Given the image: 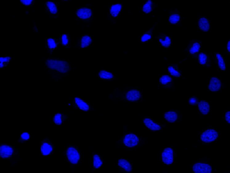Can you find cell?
<instances>
[{"mask_svg": "<svg viewBox=\"0 0 230 173\" xmlns=\"http://www.w3.org/2000/svg\"><path fill=\"white\" fill-rule=\"evenodd\" d=\"M11 57H1L0 58V68H2L4 66L5 63H8L11 60Z\"/></svg>", "mask_w": 230, "mask_h": 173, "instance_id": "f546056e", "label": "cell"}, {"mask_svg": "<svg viewBox=\"0 0 230 173\" xmlns=\"http://www.w3.org/2000/svg\"><path fill=\"white\" fill-rule=\"evenodd\" d=\"M46 64L50 69L58 71L62 73L67 72L69 70V65L64 61L48 60Z\"/></svg>", "mask_w": 230, "mask_h": 173, "instance_id": "6da1fadb", "label": "cell"}, {"mask_svg": "<svg viewBox=\"0 0 230 173\" xmlns=\"http://www.w3.org/2000/svg\"><path fill=\"white\" fill-rule=\"evenodd\" d=\"M140 97V92L136 90H131L127 92L126 95V99L131 102L139 100Z\"/></svg>", "mask_w": 230, "mask_h": 173, "instance_id": "9c48e42d", "label": "cell"}, {"mask_svg": "<svg viewBox=\"0 0 230 173\" xmlns=\"http://www.w3.org/2000/svg\"><path fill=\"white\" fill-rule=\"evenodd\" d=\"M47 6L49 9L50 12L53 14H55L57 13V8L54 3L52 2H48L46 3Z\"/></svg>", "mask_w": 230, "mask_h": 173, "instance_id": "cb8c5ba5", "label": "cell"}, {"mask_svg": "<svg viewBox=\"0 0 230 173\" xmlns=\"http://www.w3.org/2000/svg\"><path fill=\"white\" fill-rule=\"evenodd\" d=\"M52 147L50 144L47 143H44L41 147V151L44 156H47L49 155L52 151Z\"/></svg>", "mask_w": 230, "mask_h": 173, "instance_id": "ac0fdd59", "label": "cell"}, {"mask_svg": "<svg viewBox=\"0 0 230 173\" xmlns=\"http://www.w3.org/2000/svg\"><path fill=\"white\" fill-rule=\"evenodd\" d=\"M162 161L166 165H170L173 162V151L171 148H166L162 153Z\"/></svg>", "mask_w": 230, "mask_h": 173, "instance_id": "8992f818", "label": "cell"}, {"mask_svg": "<svg viewBox=\"0 0 230 173\" xmlns=\"http://www.w3.org/2000/svg\"><path fill=\"white\" fill-rule=\"evenodd\" d=\"M193 171L195 173H211L212 169L208 164L197 163L193 166Z\"/></svg>", "mask_w": 230, "mask_h": 173, "instance_id": "3957f363", "label": "cell"}, {"mask_svg": "<svg viewBox=\"0 0 230 173\" xmlns=\"http://www.w3.org/2000/svg\"><path fill=\"white\" fill-rule=\"evenodd\" d=\"M144 123L145 125L146 126L151 130L152 131H158L161 129V127L159 125L154 123L151 119L149 118H146L144 120Z\"/></svg>", "mask_w": 230, "mask_h": 173, "instance_id": "8fae6325", "label": "cell"}, {"mask_svg": "<svg viewBox=\"0 0 230 173\" xmlns=\"http://www.w3.org/2000/svg\"><path fill=\"white\" fill-rule=\"evenodd\" d=\"M207 57L206 54L201 53L199 55V61L201 65H204L206 64L207 61Z\"/></svg>", "mask_w": 230, "mask_h": 173, "instance_id": "484cf974", "label": "cell"}, {"mask_svg": "<svg viewBox=\"0 0 230 173\" xmlns=\"http://www.w3.org/2000/svg\"><path fill=\"white\" fill-rule=\"evenodd\" d=\"M122 6L121 4H115L111 6L110 9V13L112 16L116 17L121 11Z\"/></svg>", "mask_w": 230, "mask_h": 173, "instance_id": "e0dca14e", "label": "cell"}, {"mask_svg": "<svg viewBox=\"0 0 230 173\" xmlns=\"http://www.w3.org/2000/svg\"><path fill=\"white\" fill-rule=\"evenodd\" d=\"M180 16L178 14L173 15H171L169 18V21L171 23L175 24L180 21Z\"/></svg>", "mask_w": 230, "mask_h": 173, "instance_id": "f1b7e54d", "label": "cell"}, {"mask_svg": "<svg viewBox=\"0 0 230 173\" xmlns=\"http://www.w3.org/2000/svg\"><path fill=\"white\" fill-rule=\"evenodd\" d=\"M171 81H172V78L168 75H164L162 76L159 78V82L162 84H166L168 82H170Z\"/></svg>", "mask_w": 230, "mask_h": 173, "instance_id": "4316f807", "label": "cell"}, {"mask_svg": "<svg viewBox=\"0 0 230 173\" xmlns=\"http://www.w3.org/2000/svg\"><path fill=\"white\" fill-rule=\"evenodd\" d=\"M218 136V133L215 130L209 129L205 131L201 134L200 139L203 142L208 143L216 140Z\"/></svg>", "mask_w": 230, "mask_h": 173, "instance_id": "7a4b0ae2", "label": "cell"}, {"mask_svg": "<svg viewBox=\"0 0 230 173\" xmlns=\"http://www.w3.org/2000/svg\"><path fill=\"white\" fill-rule=\"evenodd\" d=\"M62 38L63 43V45H66V44H67V43H68V41H67V35H63Z\"/></svg>", "mask_w": 230, "mask_h": 173, "instance_id": "74e56055", "label": "cell"}, {"mask_svg": "<svg viewBox=\"0 0 230 173\" xmlns=\"http://www.w3.org/2000/svg\"><path fill=\"white\" fill-rule=\"evenodd\" d=\"M103 165V162L100 160L99 157L97 155H95L94 157V167L96 169L100 167Z\"/></svg>", "mask_w": 230, "mask_h": 173, "instance_id": "7402d4cb", "label": "cell"}, {"mask_svg": "<svg viewBox=\"0 0 230 173\" xmlns=\"http://www.w3.org/2000/svg\"><path fill=\"white\" fill-rule=\"evenodd\" d=\"M225 119L228 123L230 124V111L227 112L225 114Z\"/></svg>", "mask_w": 230, "mask_h": 173, "instance_id": "8d00e7d4", "label": "cell"}, {"mask_svg": "<svg viewBox=\"0 0 230 173\" xmlns=\"http://www.w3.org/2000/svg\"><path fill=\"white\" fill-rule=\"evenodd\" d=\"M21 137L23 140H28L30 137V136L27 133H24L21 135Z\"/></svg>", "mask_w": 230, "mask_h": 173, "instance_id": "d590c367", "label": "cell"}, {"mask_svg": "<svg viewBox=\"0 0 230 173\" xmlns=\"http://www.w3.org/2000/svg\"><path fill=\"white\" fill-rule=\"evenodd\" d=\"M216 57L218 60V65H219V68L222 70H226V65H225L224 61L222 56L220 54H217Z\"/></svg>", "mask_w": 230, "mask_h": 173, "instance_id": "d6986e66", "label": "cell"}, {"mask_svg": "<svg viewBox=\"0 0 230 173\" xmlns=\"http://www.w3.org/2000/svg\"></svg>", "mask_w": 230, "mask_h": 173, "instance_id": "ab89813d", "label": "cell"}, {"mask_svg": "<svg viewBox=\"0 0 230 173\" xmlns=\"http://www.w3.org/2000/svg\"><path fill=\"white\" fill-rule=\"evenodd\" d=\"M68 160L71 163L76 164L80 160V156L79 153L75 148L69 147L67 152Z\"/></svg>", "mask_w": 230, "mask_h": 173, "instance_id": "277c9868", "label": "cell"}, {"mask_svg": "<svg viewBox=\"0 0 230 173\" xmlns=\"http://www.w3.org/2000/svg\"><path fill=\"white\" fill-rule=\"evenodd\" d=\"M164 118L170 123H174L178 119V115L174 112H169L164 114Z\"/></svg>", "mask_w": 230, "mask_h": 173, "instance_id": "9a60e30c", "label": "cell"}, {"mask_svg": "<svg viewBox=\"0 0 230 173\" xmlns=\"http://www.w3.org/2000/svg\"><path fill=\"white\" fill-rule=\"evenodd\" d=\"M221 87V82L219 78L213 77L211 78L208 86V88L212 92H217L220 90Z\"/></svg>", "mask_w": 230, "mask_h": 173, "instance_id": "52a82bcc", "label": "cell"}, {"mask_svg": "<svg viewBox=\"0 0 230 173\" xmlns=\"http://www.w3.org/2000/svg\"><path fill=\"white\" fill-rule=\"evenodd\" d=\"M13 153V150L10 146L2 145L0 147V156L2 158H9L11 157Z\"/></svg>", "mask_w": 230, "mask_h": 173, "instance_id": "ba28073f", "label": "cell"}, {"mask_svg": "<svg viewBox=\"0 0 230 173\" xmlns=\"http://www.w3.org/2000/svg\"><path fill=\"white\" fill-rule=\"evenodd\" d=\"M159 41L161 44H162V46L163 47H165V48H168L171 44V40L168 36H166L165 37V40L164 41H163L161 39H159Z\"/></svg>", "mask_w": 230, "mask_h": 173, "instance_id": "83f0119b", "label": "cell"}, {"mask_svg": "<svg viewBox=\"0 0 230 173\" xmlns=\"http://www.w3.org/2000/svg\"><path fill=\"white\" fill-rule=\"evenodd\" d=\"M77 15L82 19H87L91 17L92 15L91 10L87 8H82L78 10L77 11Z\"/></svg>", "mask_w": 230, "mask_h": 173, "instance_id": "30bf717a", "label": "cell"}, {"mask_svg": "<svg viewBox=\"0 0 230 173\" xmlns=\"http://www.w3.org/2000/svg\"><path fill=\"white\" fill-rule=\"evenodd\" d=\"M227 49H228V52L230 53V40L228 42V45H227Z\"/></svg>", "mask_w": 230, "mask_h": 173, "instance_id": "f35d334b", "label": "cell"}, {"mask_svg": "<svg viewBox=\"0 0 230 173\" xmlns=\"http://www.w3.org/2000/svg\"><path fill=\"white\" fill-rule=\"evenodd\" d=\"M33 0H20L21 2L24 5L28 6L31 4Z\"/></svg>", "mask_w": 230, "mask_h": 173, "instance_id": "e575fe53", "label": "cell"}, {"mask_svg": "<svg viewBox=\"0 0 230 173\" xmlns=\"http://www.w3.org/2000/svg\"><path fill=\"white\" fill-rule=\"evenodd\" d=\"M75 101L77 106L81 110H83L85 112H87L89 110V106H88V104L82 99L78 97H76L75 98Z\"/></svg>", "mask_w": 230, "mask_h": 173, "instance_id": "5bb4252c", "label": "cell"}, {"mask_svg": "<svg viewBox=\"0 0 230 173\" xmlns=\"http://www.w3.org/2000/svg\"><path fill=\"white\" fill-rule=\"evenodd\" d=\"M54 122L55 124L57 125H60L62 123L61 119V115L60 114H57L54 116Z\"/></svg>", "mask_w": 230, "mask_h": 173, "instance_id": "1f68e13d", "label": "cell"}, {"mask_svg": "<svg viewBox=\"0 0 230 173\" xmlns=\"http://www.w3.org/2000/svg\"><path fill=\"white\" fill-rule=\"evenodd\" d=\"M168 70H169L170 74L173 76L177 77H179L180 76L181 74L180 73H179L178 71L176 70L172 66L169 67H168Z\"/></svg>", "mask_w": 230, "mask_h": 173, "instance_id": "4dcf8cb0", "label": "cell"}, {"mask_svg": "<svg viewBox=\"0 0 230 173\" xmlns=\"http://www.w3.org/2000/svg\"><path fill=\"white\" fill-rule=\"evenodd\" d=\"M139 142V139L137 136L132 133L126 135L124 139V144L129 147L137 146Z\"/></svg>", "mask_w": 230, "mask_h": 173, "instance_id": "5b68a950", "label": "cell"}, {"mask_svg": "<svg viewBox=\"0 0 230 173\" xmlns=\"http://www.w3.org/2000/svg\"><path fill=\"white\" fill-rule=\"evenodd\" d=\"M48 44L50 49H55L57 47V45L55 43L54 40L51 38L48 39Z\"/></svg>", "mask_w": 230, "mask_h": 173, "instance_id": "d6a6232c", "label": "cell"}, {"mask_svg": "<svg viewBox=\"0 0 230 173\" xmlns=\"http://www.w3.org/2000/svg\"><path fill=\"white\" fill-rule=\"evenodd\" d=\"M151 36L150 35L147 34H144L142 37L141 41L143 42H144L149 40L150 39H151Z\"/></svg>", "mask_w": 230, "mask_h": 173, "instance_id": "836d02e7", "label": "cell"}, {"mask_svg": "<svg viewBox=\"0 0 230 173\" xmlns=\"http://www.w3.org/2000/svg\"><path fill=\"white\" fill-rule=\"evenodd\" d=\"M198 108L200 112L204 115H207L210 111L209 104L204 101H201L198 103Z\"/></svg>", "mask_w": 230, "mask_h": 173, "instance_id": "7c38bea8", "label": "cell"}, {"mask_svg": "<svg viewBox=\"0 0 230 173\" xmlns=\"http://www.w3.org/2000/svg\"><path fill=\"white\" fill-rule=\"evenodd\" d=\"M151 4L152 2L151 0H148L147 2L143 6V10L146 13H149L151 12Z\"/></svg>", "mask_w": 230, "mask_h": 173, "instance_id": "603a6c76", "label": "cell"}, {"mask_svg": "<svg viewBox=\"0 0 230 173\" xmlns=\"http://www.w3.org/2000/svg\"><path fill=\"white\" fill-rule=\"evenodd\" d=\"M118 165L121 167L123 168L128 172H130L132 171L131 166L130 163L126 160H124V159L119 160L118 161Z\"/></svg>", "mask_w": 230, "mask_h": 173, "instance_id": "2e32d148", "label": "cell"}, {"mask_svg": "<svg viewBox=\"0 0 230 173\" xmlns=\"http://www.w3.org/2000/svg\"><path fill=\"white\" fill-rule=\"evenodd\" d=\"M199 27L201 30L204 32H207L210 28L208 19L205 18H201L199 21Z\"/></svg>", "mask_w": 230, "mask_h": 173, "instance_id": "4fadbf2b", "label": "cell"}, {"mask_svg": "<svg viewBox=\"0 0 230 173\" xmlns=\"http://www.w3.org/2000/svg\"><path fill=\"white\" fill-rule=\"evenodd\" d=\"M92 42V39L91 37L88 36H83L82 39V48H85L89 46Z\"/></svg>", "mask_w": 230, "mask_h": 173, "instance_id": "ffe728a7", "label": "cell"}, {"mask_svg": "<svg viewBox=\"0 0 230 173\" xmlns=\"http://www.w3.org/2000/svg\"><path fill=\"white\" fill-rule=\"evenodd\" d=\"M99 74L101 78L104 79H111L113 77V74L105 70L101 71Z\"/></svg>", "mask_w": 230, "mask_h": 173, "instance_id": "44dd1931", "label": "cell"}, {"mask_svg": "<svg viewBox=\"0 0 230 173\" xmlns=\"http://www.w3.org/2000/svg\"><path fill=\"white\" fill-rule=\"evenodd\" d=\"M200 48V46L199 43H194L192 47L190 49V53L192 54L197 53L199 51Z\"/></svg>", "mask_w": 230, "mask_h": 173, "instance_id": "d4e9b609", "label": "cell"}]
</instances>
